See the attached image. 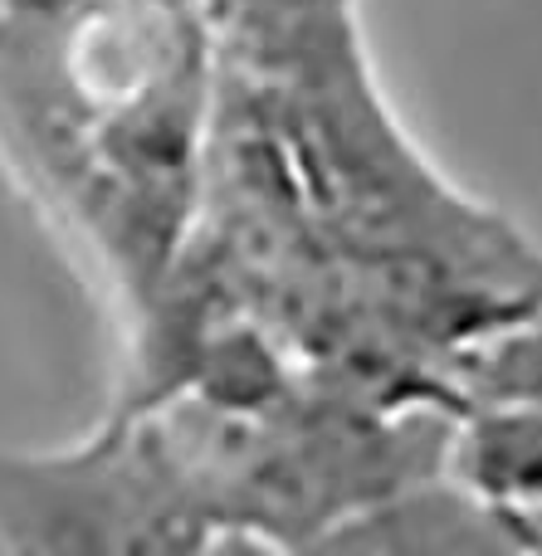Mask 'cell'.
Instances as JSON below:
<instances>
[{"instance_id": "cell-1", "label": "cell", "mask_w": 542, "mask_h": 556, "mask_svg": "<svg viewBox=\"0 0 542 556\" xmlns=\"http://www.w3.org/2000/svg\"><path fill=\"white\" fill-rule=\"evenodd\" d=\"M0 147L127 298L172 283L205 156V59L166 0H39L0 15Z\"/></svg>"}, {"instance_id": "cell-6", "label": "cell", "mask_w": 542, "mask_h": 556, "mask_svg": "<svg viewBox=\"0 0 542 556\" xmlns=\"http://www.w3.org/2000/svg\"><path fill=\"white\" fill-rule=\"evenodd\" d=\"M0 15H5V10H0Z\"/></svg>"}, {"instance_id": "cell-5", "label": "cell", "mask_w": 542, "mask_h": 556, "mask_svg": "<svg viewBox=\"0 0 542 556\" xmlns=\"http://www.w3.org/2000/svg\"><path fill=\"white\" fill-rule=\"evenodd\" d=\"M465 401H528L542 405V313L518 317L508 332L479 337L469 362H455Z\"/></svg>"}, {"instance_id": "cell-4", "label": "cell", "mask_w": 542, "mask_h": 556, "mask_svg": "<svg viewBox=\"0 0 542 556\" xmlns=\"http://www.w3.org/2000/svg\"><path fill=\"white\" fill-rule=\"evenodd\" d=\"M440 473L524 522L542 547V405L469 401L450 415Z\"/></svg>"}, {"instance_id": "cell-2", "label": "cell", "mask_w": 542, "mask_h": 556, "mask_svg": "<svg viewBox=\"0 0 542 556\" xmlns=\"http://www.w3.org/2000/svg\"><path fill=\"white\" fill-rule=\"evenodd\" d=\"M0 547L29 556L201 552L211 528L152 405L54 450H0Z\"/></svg>"}, {"instance_id": "cell-3", "label": "cell", "mask_w": 542, "mask_h": 556, "mask_svg": "<svg viewBox=\"0 0 542 556\" xmlns=\"http://www.w3.org/2000/svg\"><path fill=\"white\" fill-rule=\"evenodd\" d=\"M313 547L328 552H542L524 522L479 503L450 473L430 469L338 518Z\"/></svg>"}]
</instances>
